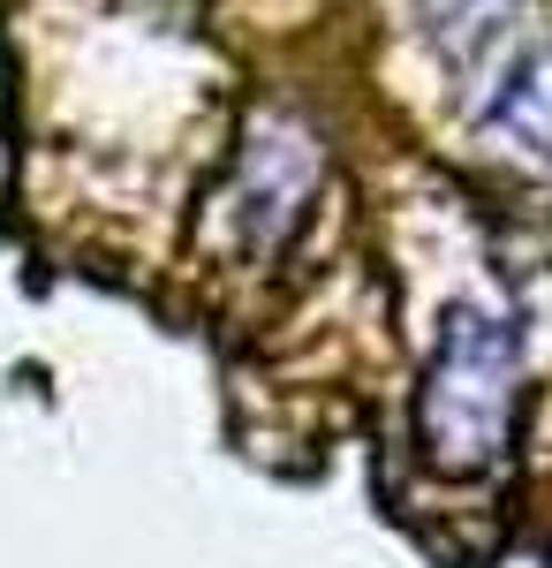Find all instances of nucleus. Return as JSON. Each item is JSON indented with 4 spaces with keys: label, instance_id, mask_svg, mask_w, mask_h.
I'll use <instances>...</instances> for the list:
<instances>
[{
    "label": "nucleus",
    "instance_id": "obj_1",
    "mask_svg": "<svg viewBox=\"0 0 552 568\" xmlns=\"http://www.w3.org/2000/svg\"><path fill=\"white\" fill-rule=\"evenodd\" d=\"M514 409H522V342L508 318L477 304H454L439 318V349L425 364L417 394V439L425 463L447 478H484L514 447Z\"/></svg>",
    "mask_w": 552,
    "mask_h": 568
},
{
    "label": "nucleus",
    "instance_id": "obj_3",
    "mask_svg": "<svg viewBox=\"0 0 552 568\" xmlns=\"http://www.w3.org/2000/svg\"><path fill=\"white\" fill-rule=\"evenodd\" d=\"M310 190H318V144H310V130L280 122V114L257 122L251 144H243V160H235V182L219 190V213L235 227L243 258H273V251L296 235Z\"/></svg>",
    "mask_w": 552,
    "mask_h": 568
},
{
    "label": "nucleus",
    "instance_id": "obj_2",
    "mask_svg": "<svg viewBox=\"0 0 552 568\" xmlns=\"http://www.w3.org/2000/svg\"><path fill=\"white\" fill-rule=\"evenodd\" d=\"M447 53L477 77V130L552 160V23L522 0H439Z\"/></svg>",
    "mask_w": 552,
    "mask_h": 568
}]
</instances>
